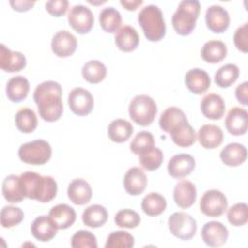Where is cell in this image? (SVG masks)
<instances>
[{"label": "cell", "instance_id": "6da1fadb", "mask_svg": "<svg viewBox=\"0 0 248 248\" xmlns=\"http://www.w3.org/2000/svg\"><path fill=\"white\" fill-rule=\"evenodd\" d=\"M33 99L42 119L47 122L58 120L63 113L62 87L54 80H46L34 90Z\"/></svg>", "mask_w": 248, "mask_h": 248}, {"label": "cell", "instance_id": "7a4b0ae2", "mask_svg": "<svg viewBox=\"0 0 248 248\" xmlns=\"http://www.w3.org/2000/svg\"><path fill=\"white\" fill-rule=\"evenodd\" d=\"M21 192L25 198L40 202H48L57 193V183L52 176L41 175L34 171H25L19 175Z\"/></svg>", "mask_w": 248, "mask_h": 248}, {"label": "cell", "instance_id": "3957f363", "mask_svg": "<svg viewBox=\"0 0 248 248\" xmlns=\"http://www.w3.org/2000/svg\"><path fill=\"white\" fill-rule=\"evenodd\" d=\"M138 21L144 36L151 42H158L165 37L166 24L161 9L156 5L143 7L138 15Z\"/></svg>", "mask_w": 248, "mask_h": 248}, {"label": "cell", "instance_id": "277c9868", "mask_svg": "<svg viewBox=\"0 0 248 248\" xmlns=\"http://www.w3.org/2000/svg\"><path fill=\"white\" fill-rule=\"evenodd\" d=\"M201 11V4L198 0H183L171 17V23L175 32L186 36L192 33L196 27V21Z\"/></svg>", "mask_w": 248, "mask_h": 248}, {"label": "cell", "instance_id": "5b68a950", "mask_svg": "<svg viewBox=\"0 0 248 248\" xmlns=\"http://www.w3.org/2000/svg\"><path fill=\"white\" fill-rule=\"evenodd\" d=\"M157 110L155 101L145 94L135 96L129 104L131 119L140 126L150 125L157 114Z\"/></svg>", "mask_w": 248, "mask_h": 248}, {"label": "cell", "instance_id": "8992f818", "mask_svg": "<svg viewBox=\"0 0 248 248\" xmlns=\"http://www.w3.org/2000/svg\"><path fill=\"white\" fill-rule=\"evenodd\" d=\"M18 157L29 165H44L51 157V146L45 140H35L19 146Z\"/></svg>", "mask_w": 248, "mask_h": 248}, {"label": "cell", "instance_id": "52a82bcc", "mask_svg": "<svg viewBox=\"0 0 248 248\" xmlns=\"http://www.w3.org/2000/svg\"><path fill=\"white\" fill-rule=\"evenodd\" d=\"M169 230L179 239L189 240L197 232V222L188 213L174 212L168 220Z\"/></svg>", "mask_w": 248, "mask_h": 248}, {"label": "cell", "instance_id": "ba28073f", "mask_svg": "<svg viewBox=\"0 0 248 248\" xmlns=\"http://www.w3.org/2000/svg\"><path fill=\"white\" fill-rule=\"evenodd\" d=\"M228 201L221 191L216 189L207 190L203 193L200 201L201 211L209 217H219L226 211Z\"/></svg>", "mask_w": 248, "mask_h": 248}, {"label": "cell", "instance_id": "9c48e42d", "mask_svg": "<svg viewBox=\"0 0 248 248\" xmlns=\"http://www.w3.org/2000/svg\"><path fill=\"white\" fill-rule=\"evenodd\" d=\"M68 105L75 114L84 116L92 111L94 108V99L87 89L75 87L69 93Z\"/></svg>", "mask_w": 248, "mask_h": 248}, {"label": "cell", "instance_id": "30bf717a", "mask_svg": "<svg viewBox=\"0 0 248 248\" xmlns=\"http://www.w3.org/2000/svg\"><path fill=\"white\" fill-rule=\"evenodd\" d=\"M68 21L74 30L79 34L88 33L94 24V16L91 10L83 5H75L70 9Z\"/></svg>", "mask_w": 248, "mask_h": 248}, {"label": "cell", "instance_id": "8fae6325", "mask_svg": "<svg viewBox=\"0 0 248 248\" xmlns=\"http://www.w3.org/2000/svg\"><path fill=\"white\" fill-rule=\"evenodd\" d=\"M201 234L207 246L219 247L227 242L229 231L221 222L209 221L203 225Z\"/></svg>", "mask_w": 248, "mask_h": 248}, {"label": "cell", "instance_id": "7c38bea8", "mask_svg": "<svg viewBox=\"0 0 248 248\" xmlns=\"http://www.w3.org/2000/svg\"><path fill=\"white\" fill-rule=\"evenodd\" d=\"M205 22L210 31L223 33L230 25L229 13L220 5H212L208 7L205 12Z\"/></svg>", "mask_w": 248, "mask_h": 248}, {"label": "cell", "instance_id": "4fadbf2b", "mask_svg": "<svg viewBox=\"0 0 248 248\" xmlns=\"http://www.w3.org/2000/svg\"><path fill=\"white\" fill-rule=\"evenodd\" d=\"M77 46V38L67 30L58 31L51 40V49L59 57L71 56L76 51Z\"/></svg>", "mask_w": 248, "mask_h": 248}, {"label": "cell", "instance_id": "5bb4252c", "mask_svg": "<svg viewBox=\"0 0 248 248\" xmlns=\"http://www.w3.org/2000/svg\"><path fill=\"white\" fill-rule=\"evenodd\" d=\"M194 157L187 153H179L172 156L168 163V172L173 178H182L189 175L195 169Z\"/></svg>", "mask_w": 248, "mask_h": 248}, {"label": "cell", "instance_id": "9a60e30c", "mask_svg": "<svg viewBox=\"0 0 248 248\" xmlns=\"http://www.w3.org/2000/svg\"><path fill=\"white\" fill-rule=\"evenodd\" d=\"M228 132L233 136L244 135L248 128V112L240 107L232 108L225 119Z\"/></svg>", "mask_w": 248, "mask_h": 248}, {"label": "cell", "instance_id": "2e32d148", "mask_svg": "<svg viewBox=\"0 0 248 248\" xmlns=\"http://www.w3.org/2000/svg\"><path fill=\"white\" fill-rule=\"evenodd\" d=\"M147 177L139 167L130 168L123 178V186L126 192L132 196L140 195L146 187Z\"/></svg>", "mask_w": 248, "mask_h": 248}, {"label": "cell", "instance_id": "e0dca14e", "mask_svg": "<svg viewBox=\"0 0 248 248\" xmlns=\"http://www.w3.org/2000/svg\"><path fill=\"white\" fill-rule=\"evenodd\" d=\"M26 66V58L20 51H12L4 44L0 45V68L8 73L19 72Z\"/></svg>", "mask_w": 248, "mask_h": 248}, {"label": "cell", "instance_id": "ac0fdd59", "mask_svg": "<svg viewBox=\"0 0 248 248\" xmlns=\"http://www.w3.org/2000/svg\"><path fill=\"white\" fill-rule=\"evenodd\" d=\"M226 105L223 98L214 93L206 94L201 102L202 113L209 119L218 120L221 119L225 113Z\"/></svg>", "mask_w": 248, "mask_h": 248}, {"label": "cell", "instance_id": "d6986e66", "mask_svg": "<svg viewBox=\"0 0 248 248\" xmlns=\"http://www.w3.org/2000/svg\"><path fill=\"white\" fill-rule=\"evenodd\" d=\"M186 123H188L186 114L177 107H169L166 108L159 119L160 128L168 134H170Z\"/></svg>", "mask_w": 248, "mask_h": 248}, {"label": "cell", "instance_id": "ffe728a7", "mask_svg": "<svg viewBox=\"0 0 248 248\" xmlns=\"http://www.w3.org/2000/svg\"><path fill=\"white\" fill-rule=\"evenodd\" d=\"M58 228L49 216L41 215L37 217L31 225L32 235L43 242L51 240L57 233Z\"/></svg>", "mask_w": 248, "mask_h": 248}, {"label": "cell", "instance_id": "44dd1931", "mask_svg": "<svg viewBox=\"0 0 248 248\" xmlns=\"http://www.w3.org/2000/svg\"><path fill=\"white\" fill-rule=\"evenodd\" d=\"M197 199V189L189 180L179 181L173 189V200L181 208H188L194 204Z\"/></svg>", "mask_w": 248, "mask_h": 248}, {"label": "cell", "instance_id": "7402d4cb", "mask_svg": "<svg viewBox=\"0 0 248 248\" xmlns=\"http://www.w3.org/2000/svg\"><path fill=\"white\" fill-rule=\"evenodd\" d=\"M67 194L73 203L82 205L89 202L91 200L92 189L86 180L82 178H76L70 182Z\"/></svg>", "mask_w": 248, "mask_h": 248}, {"label": "cell", "instance_id": "603a6c76", "mask_svg": "<svg viewBox=\"0 0 248 248\" xmlns=\"http://www.w3.org/2000/svg\"><path fill=\"white\" fill-rule=\"evenodd\" d=\"M210 83L208 74L200 68L191 69L185 75V84L194 94L204 93L209 88Z\"/></svg>", "mask_w": 248, "mask_h": 248}, {"label": "cell", "instance_id": "cb8c5ba5", "mask_svg": "<svg viewBox=\"0 0 248 248\" xmlns=\"http://www.w3.org/2000/svg\"><path fill=\"white\" fill-rule=\"evenodd\" d=\"M223 131L217 125L205 124L199 129V142L202 147L206 149H213L218 147L223 142Z\"/></svg>", "mask_w": 248, "mask_h": 248}, {"label": "cell", "instance_id": "d4e9b609", "mask_svg": "<svg viewBox=\"0 0 248 248\" xmlns=\"http://www.w3.org/2000/svg\"><path fill=\"white\" fill-rule=\"evenodd\" d=\"M48 216L52 219L58 230H65L71 227L77 218L76 211L66 203H59L51 207Z\"/></svg>", "mask_w": 248, "mask_h": 248}, {"label": "cell", "instance_id": "484cf974", "mask_svg": "<svg viewBox=\"0 0 248 248\" xmlns=\"http://www.w3.org/2000/svg\"><path fill=\"white\" fill-rule=\"evenodd\" d=\"M114 42L120 50L130 52L137 48L139 46L140 38L137 30L134 27L130 25H124L116 31Z\"/></svg>", "mask_w": 248, "mask_h": 248}, {"label": "cell", "instance_id": "4316f807", "mask_svg": "<svg viewBox=\"0 0 248 248\" xmlns=\"http://www.w3.org/2000/svg\"><path fill=\"white\" fill-rule=\"evenodd\" d=\"M247 158L246 147L238 142L227 144L220 152L222 162L230 167H237L245 162Z\"/></svg>", "mask_w": 248, "mask_h": 248}, {"label": "cell", "instance_id": "83f0119b", "mask_svg": "<svg viewBox=\"0 0 248 248\" xmlns=\"http://www.w3.org/2000/svg\"><path fill=\"white\" fill-rule=\"evenodd\" d=\"M29 88V81L25 77L16 76L8 80L6 85V94L10 101L18 103L27 97Z\"/></svg>", "mask_w": 248, "mask_h": 248}, {"label": "cell", "instance_id": "f1b7e54d", "mask_svg": "<svg viewBox=\"0 0 248 248\" xmlns=\"http://www.w3.org/2000/svg\"><path fill=\"white\" fill-rule=\"evenodd\" d=\"M227 46L220 40H210L204 43L202 47V58L211 64L221 62L227 55Z\"/></svg>", "mask_w": 248, "mask_h": 248}, {"label": "cell", "instance_id": "f546056e", "mask_svg": "<svg viewBox=\"0 0 248 248\" xmlns=\"http://www.w3.org/2000/svg\"><path fill=\"white\" fill-rule=\"evenodd\" d=\"M134 127L126 119L117 118L112 120L108 127V136L114 142H124L132 136Z\"/></svg>", "mask_w": 248, "mask_h": 248}, {"label": "cell", "instance_id": "4dcf8cb0", "mask_svg": "<svg viewBox=\"0 0 248 248\" xmlns=\"http://www.w3.org/2000/svg\"><path fill=\"white\" fill-rule=\"evenodd\" d=\"M82 222L89 228H99L108 220V211L101 204H92L86 207L81 215Z\"/></svg>", "mask_w": 248, "mask_h": 248}, {"label": "cell", "instance_id": "1f68e13d", "mask_svg": "<svg viewBox=\"0 0 248 248\" xmlns=\"http://www.w3.org/2000/svg\"><path fill=\"white\" fill-rule=\"evenodd\" d=\"M2 194L5 200L12 203L20 202L25 198L21 192L18 175L10 174L4 178L2 183Z\"/></svg>", "mask_w": 248, "mask_h": 248}, {"label": "cell", "instance_id": "d6a6232c", "mask_svg": "<svg viewBox=\"0 0 248 248\" xmlns=\"http://www.w3.org/2000/svg\"><path fill=\"white\" fill-rule=\"evenodd\" d=\"M167 207V201L164 196L157 192L147 194L141 201V208L148 216H158Z\"/></svg>", "mask_w": 248, "mask_h": 248}, {"label": "cell", "instance_id": "836d02e7", "mask_svg": "<svg viewBox=\"0 0 248 248\" xmlns=\"http://www.w3.org/2000/svg\"><path fill=\"white\" fill-rule=\"evenodd\" d=\"M99 21L102 29L107 33L116 32L122 22V16L119 11L113 7L104 8L99 16Z\"/></svg>", "mask_w": 248, "mask_h": 248}, {"label": "cell", "instance_id": "e575fe53", "mask_svg": "<svg viewBox=\"0 0 248 248\" xmlns=\"http://www.w3.org/2000/svg\"><path fill=\"white\" fill-rule=\"evenodd\" d=\"M15 122L17 129L25 134L32 133L38 125V119L35 111L27 107L21 108L16 113Z\"/></svg>", "mask_w": 248, "mask_h": 248}, {"label": "cell", "instance_id": "d590c367", "mask_svg": "<svg viewBox=\"0 0 248 248\" xmlns=\"http://www.w3.org/2000/svg\"><path fill=\"white\" fill-rule=\"evenodd\" d=\"M81 75L86 81L99 83L106 78L107 68L105 64L99 60H89L83 65Z\"/></svg>", "mask_w": 248, "mask_h": 248}, {"label": "cell", "instance_id": "8d00e7d4", "mask_svg": "<svg viewBox=\"0 0 248 248\" xmlns=\"http://www.w3.org/2000/svg\"><path fill=\"white\" fill-rule=\"evenodd\" d=\"M239 76V69L235 64H226L220 67L214 76V81L219 87H229L236 81Z\"/></svg>", "mask_w": 248, "mask_h": 248}, {"label": "cell", "instance_id": "74e56055", "mask_svg": "<svg viewBox=\"0 0 248 248\" xmlns=\"http://www.w3.org/2000/svg\"><path fill=\"white\" fill-rule=\"evenodd\" d=\"M163 152L160 148L153 146L139 155V160L141 167L149 171L160 168L163 163Z\"/></svg>", "mask_w": 248, "mask_h": 248}, {"label": "cell", "instance_id": "f35d334b", "mask_svg": "<svg viewBox=\"0 0 248 248\" xmlns=\"http://www.w3.org/2000/svg\"><path fill=\"white\" fill-rule=\"evenodd\" d=\"M170 135L172 141L180 147H189L196 141V132L189 122L180 126Z\"/></svg>", "mask_w": 248, "mask_h": 248}, {"label": "cell", "instance_id": "ab89813d", "mask_svg": "<svg viewBox=\"0 0 248 248\" xmlns=\"http://www.w3.org/2000/svg\"><path fill=\"white\" fill-rule=\"evenodd\" d=\"M24 214L20 207L14 205H6L1 209L0 221L3 228L10 229L13 228L23 220Z\"/></svg>", "mask_w": 248, "mask_h": 248}, {"label": "cell", "instance_id": "60d3db41", "mask_svg": "<svg viewBox=\"0 0 248 248\" xmlns=\"http://www.w3.org/2000/svg\"><path fill=\"white\" fill-rule=\"evenodd\" d=\"M135 244L134 236L125 231L111 232L105 244L106 248H131Z\"/></svg>", "mask_w": 248, "mask_h": 248}, {"label": "cell", "instance_id": "b9f144b4", "mask_svg": "<svg viewBox=\"0 0 248 248\" xmlns=\"http://www.w3.org/2000/svg\"><path fill=\"white\" fill-rule=\"evenodd\" d=\"M153 146H155L154 137L150 132L147 131L139 132L130 143L131 151L138 155Z\"/></svg>", "mask_w": 248, "mask_h": 248}, {"label": "cell", "instance_id": "7bdbcfd3", "mask_svg": "<svg viewBox=\"0 0 248 248\" xmlns=\"http://www.w3.org/2000/svg\"><path fill=\"white\" fill-rule=\"evenodd\" d=\"M115 224L120 228L134 229L140 223V216L135 210L125 208L119 210L114 216Z\"/></svg>", "mask_w": 248, "mask_h": 248}, {"label": "cell", "instance_id": "ee69618b", "mask_svg": "<svg viewBox=\"0 0 248 248\" xmlns=\"http://www.w3.org/2000/svg\"><path fill=\"white\" fill-rule=\"evenodd\" d=\"M229 222L235 227L243 226L248 221V206L244 202H238L232 205L227 214Z\"/></svg>", "mask_w": 248, "mask_h": 248}, {"label": "cell", "instance_id": "f6af8a7d", "mask_svg": "<svg viewBox=\"0 0 248 248\" xmlns=\"http://www.w3.org/2000/svg\"><path fill=\"white\" fill-rule=\"evenodd\" d=\"M73 248H97L96 236L89 231L80 230L74 233L71 239Z\"/></svg>", "mask_w": 248, "mask_h": 248}, {"label": "cell", "instance_id": "bcb514c9", "mask_svg": "<svg viewBox=\"0 0 248 248\" xmlns=\"http://www.w3.org/2000/svg\"><path fill=\"white\" fill-rule=\"evenodd\" d=\"M233 42L236 48L242 52L248 50V23L245 22L239 26L233 35Z\"/></svg>", "mask_w": 248, "mask_h": 248}, {"label": "cell", "instance_id": "7dc6e473", "mask_svg": "<svg viewBox=\"0 0 248 248\" xmlns=\"http://www.w3.org/2000/svg\"><path fill=\"white\" fill-rule=\"evenodd\" d=\"M68 6L67 0H50L46 3V10L53 16H61L67 12Z\"/></svg>", "mask_w": 248, "mask_h": 248}, {"label": "cell", "instance_id": "c3c4849f", "mask_svg": "<svg viewBox=\"0 0 248 248\" xmlns=\"http://www.w3.org/2000/svg\"><path fill=\"white\" fill-rule=\"evenodd\" d=\"M235 97L240 104L244 106L248 104V82L247 81H244L236 86Z\"/></svg>", "mask_w": 248, "mask_h": 248}, {"label": "cell", "instance_id": "681fc988", "mask_svg": "<svg viewBox=\"0 0 248 248\" xmlns=\"http://www.w3.org/2000/svg\"><path fill=\"white\" fill-rule=\"evenodd\" d=\"M10 5L12 8L17 12H26L34 6V1H28V0H11Z\"/></svg>", "mask_w": 248, "mask_h": 248}, {"label": "cell", "instance_id": "f907efd6", "mask_svg": "<svg viewBox=\"0 0 248 248\" xmlns=\"http://www.w3.org/2000/svg\"><path fill=\"white\" fill-rule=\"evenodd\" d=\"M142 0H120V4L129 11H135L138 7L141 6Z\"/></svg>", "mask_w": 248, "mask_h": 248}, {"label": "cell", "instance_id": "816d5d0a", "mask_svg": "<svg viewBox=\"0 0 248 248\" xmlns=\"http://www.w3.org/2000/svg\"><path fill=\"white\" fill-rule=\"evenodd\" d=\"M89 3H91V4H103V3H105V1H101V2H92V1H88Z\"/></svg>", "mask_w": 248, "mask_h": 248}]
</instances>
